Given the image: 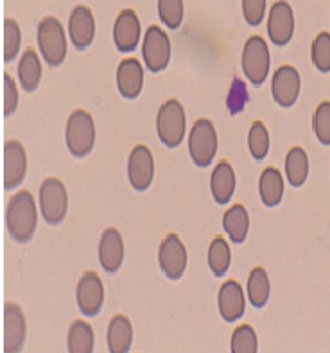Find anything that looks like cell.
<instances>
[{"instance_id":"obj_37","label":"cell","mask_w":330,"mask_h":353,"mask_svg":"<svg viewBox=\"0 0 330 353\" xmlns=\"http://www.w3.org/2000/svg\"><path fill=\"white\" fill-rule=\"evenodd\" d=\"M248 103V92H246V86L241 79H233L232 83V88L228 92V99H226V104H228V110L230 113H239L242 108L246 106Z\"/></svg>"},{"instance_id":"obj_1","label":"cell","mask_w":330,"mask_h":353,"mask_svg":"<svg viewBox=\"0 0 330 353\" xmlns=\"http://www.w3.org/2000/svg\"><path fill=\"white\" fill-rule=\"evenodd\" d=\"M38 226V208L29 190H18L9 197L6 206V228L9 237L18 244H27L35 237Z\"/></svg>"},{"instance_id":"obj_8","label":"cell","mask_w":330,"mask_h":353,"mask_svg":"<svg viewBox=\"0 0 330 353\" xmlns=\"http://www.w3.org/2000/svg\"><path fill=\"white\" fill-rule=\"evenodd\" d=\"M171 56H173V43L169 34L158 26H149L142 43V58L146 68L155 74L164 72L169 67Z\"/></svg>"},{"instance_id":"obj_32","label":"cell","mask_w":330,"mask_h":353,"mask_svg":"<svg viewBox=\"0 0 330 353\" xmlns=\"http://www.w3.org/2000/svg\"><path fill=\"white\" fill-rule=\"evenodd\" d=\"M158 17L167 29H179L185 17L183 0H158Z\"/></svg>"},{"instance_id":"obj_6","label":"cell","mask_w":330,"mask_h":353,"mask_svg":"<svg viewBox=\"0 0 330 353\" xmlns=\"http://www.w3.org/2000/svg\"><path fill=\"white\" fill-rule=\"evenodd\" d=\"M217 152V131L208 119H200L192 125L188 134V154L194 165L205 169L212 165Z\"/></svg>"},{"instance_id":"obj_2","label":"cell","mask_w":330,"mask_h":353,"mask_svg":"<svg viewBox=\"0 0 330 353\" xmlns=\"http://www.w3.org/2000/svg\"><path fill=\"white\" fill-rule=\"evenodd\" d=\"M187 133V115L178 99H169L158 110L157 134L165 148L176 149L183 143Z\"/></svg>"},{"instance_id":"obj_26","label":"cell","mask_w":330,"mask_h":353,"mask_svg":"<svg viewBox=\"0 0 330 353\" xmlns=\"http://www.w3.org/2000/svg\"><path fill=\"white\" fill-rule=\"evenodd\" d=\"M67 348L70 353H92L95 348V334L92 325L83 319L72 321L68 327Z\"/></svg>"},{"instance_id":"obj_35","label":"cell","mask_w":330,"mask_h":353,"mask_svg":"<svg viewBox=\"0 0 330 353\" xmlns=\"http://www.w3.org/2000/svg\"><path fill=\"white\" fill-rule=\"evenodd\" d=\"M313 131L323 145H330V101L318 104L313 113Z\"/></svg>"},{"instance_id":"obj_19","label":"cell","mask_w":330,"mask_h":353,"mask_svg":"<svg viewBox=\"0 0 330 353\" xmlns=\"http://www.w3.org/2000/svg\"><path fill=\"white\" fill-rule=\"evenodd\" d=\"M217 307L221 318L226 323L241 319L246 310L244 289L241 287V283L235 282V280H226L219 289Z\"/></svg>"},{"instance_id":"obj_13","label":"cell","mask_w":330,"mask_h":353,"mask_svg":"<svg viewBox=\"0 0 330 353\" xmlns=\"http://www.w3.org/2000/svg\"><path fill=\"white\" fill-rule=\"evenodd\" d=\"M142 38L139 14L133 9H122L113 23V43L119 52H133Z\"/></svg>"},{"instance_id":"obj_18","label":"cell","mask_w":330,"mask_h":353,"mask_svg":"<svg viewBox=\"0 0 330 353\" xmlns=\"http://www.w3.org/2000/svg\"><path fill=\"white\" fill-rule=\"evenodd\" d=\"M124 262V241L117 228H106L99 241V264L108 274H115Z\"/></svg>"},{"instance_id":"obj_31","label":"cell","mask_w":330,"mask_h":353,"mask_svg":"<svg viewBox=\"0 0 330 353\" xmlns=\"http://www.w3.org/2000/svg\"><path fill=\"white\" fill-rule=\"evenodd\" d=\"M230 350L232 353H257L259 352V337L253 327L241 325L237 327L230 339Z\"/></svg>"},{"instance_id":"obj_24","label":"cell","mask_w":330,"mask_h":353,"mask_svg":"<svg viewBox=\"0 0 330 353\" xmlns=\"http://www.w3.org/2000/svg\"><path fill=\"white\" fill-rule=\"evenodd\" d=\"M284 190H286L284 176L273 167L264 169L259 179V194L262 205L268 206V208H275V206L280 205Z\"/></svg>"},{"instance_id":"obj_17","label":"cell","mask_w":330,"mask_h":353,"mask_svg":"<svg viewBox=\"0 0 330 353\" xmlns=\"http://www.w3.org/2000/svg\"><path fill=\"white\" fill-rule=\"evenodd\" d=\"M27 174V152L18 140H8L4 145V188L20 187Z\"/></svg>"},{"instance_id":"obj_10","label":"cell","mask_w":330,"mask_h":353,"mask_svg":"<svg viewBox=\"0 0 330 353\" xmlns=\"http://www.w3.org/2000/svg\"><path fill=\"white\" fill-rule=\"evenodd\" d=\"M76 300L81 314L86 318H95L104 305L103 280L94 271H86L79 278L76 289Z\"/></svg>"},{"instance_id":"obj_30","label":"cell","mask_w":330,"mask_h":353,"mask_svg":"<svg viewBox=\"0 0 330 353\" xmlns=\"http://www.w3.org/2000/svg\"><path fill=\"white\" fill-rule=\"evenodd\" d=\"M248 149L257 161L264 160L269 152V131L266 124L260 121L253 122L248 133Z\"/></svg>"},{"instance_id":"obj_27","label":"cell","mask_w":330,"mask_h":353,"mask_svg":"<svg viewBox=\"0 0 330 353\" xmlns=\"http://www.w3.org/2000/svg\"><path fill=\"white\" fill-rule=\"evenodd\" d=\"M246 292H248V301L253 305L255 309H264L268 305L269 296H271V283H269V276L266 273V269H251L250 276H248Z\"/></svg>"},{"instance_id":"obj_4","label":"cell","mask_w":330,"mask_h":353,"mask_svg":"<svg viewBox=\"0 0 330 353\" xmlns=\"http://www.w3.org/2000/svg\"><path fill=\"white\" fill-rule=\"evenodd\" d=\"M38 47L43 61L49 67H59L67 58V34L61 22L54 17L41 18L38 23Z\"/></svg>"},{"instance_id":"obj_28","label":"cell","mask_w":330,"mask_h":353,"mask_svg":"<svg viewBox=\"0 0 330 353\" xmlns=\"http://www.w3.org/2000/svg\"><path fill=\"white\" fill-rule=\"evenodd\" d=\"M286 176L291 187H304L309 176V157L305 149L293 148L286 157Z\"/></svg>"},{"instance_id":"obj_7","label":"cell","mask_w":330,"mask_h":353,"mask_svg":"<svg viewBox=\"0 0 330 353\" xmlns=\"http://www.w3.org/2000/svg\"><path fill=\"white\" fill-rule=\"evenodd\" d=\"M242 70L253 86H262L268 79L269 67H271V56L269 47L262 36H251L244 43L242 49Z\"/></svg>"},{"instance_id":"obj_12","label":"cell","mask_w":330,"mask_h":353,"mask_svg":"<svg viewBox=\"0 0 330 353\" xmlns=\"http://www.w3.org/2000/svg\"><path fill=\"white\" fill-rule=\"evenodd\" d=\"M128 179L137 192H146L155 179V158L149 148L135 145L128 158Z\"/></svg>"},{"instance_id":"obj_11","label":"cell","mask_w":330,"mask_h":353,"mask_svg":"<svg viewBox=\"0 0 330 353\" xmlns=\"http://www.w3.org/2000/svg\"><path fill=\"white\" fill-rule=\"evenodd\" d=\"M302 92V77L300 72L291 65H282L273 74L271 95L273 101L282 108L295 106Z\"/></svg>"},{"instance_id":"obj_38","label":"cell","mask_w":330,"mask_h":353,"mask_svg":"<svg viewBox=\"0 0 330 353\" xmlns=\"http://www.w3.org/2000/svg\"><path fill=\"white\" fill-rule=\"evenodd\" d=\"M18 108V86L14 79L9 76L8 72L4 74V115L11 117Z\"/></svg>"},{"instance_id":"obj_29","label":"cell","mask_w":330,"mask_h":353,"mask_svg":"<svg viewBox=\"0 0 330 353\" xmlns=\"http://www.w3.org/2000/svg\"><path fill=\"white\" fill-rule=\"evenodd\" d=\"M232 264V251L224 237H215L208 248V268L214 276H224Z\"/></svg>"},{"instance_id":"obj_5","label":"cell","mask_w":330,"mask_h":353,"mask_svg":"<svg viewBox=\"0 0 330 353\" xmlns=\"http://www.w3.org/2000/svg\"><path fill=\"white\" fill-rule=\"evenodd\" d=\"M40 212L41 217L50 226H58L65 221L68 212L67 187L58 178H45L40 185Z\"/></svg>"},{"instance_id":"obj_3","label":"cell","mask_w":330,"mask_h":353,"mask_svg":"<svg viewBox=\"0 0 330 353\" xmlns=\"http://www.w3.org/2000/svg\"><path fill=\"white\" fill-rule=\"evenodd\" d=\"M65 142L74 158L88 157L95 145V122L94 117L85 110L72 112L65 128Z\"/></svg>"},{"instance_id":"obj_34","label":"cell","mask_w":330,"mask_h":353,"mask_svg":"<svg viewBox=\"0 0 330 353\" xmlns=\"http://www.w3.org/2000/svg\"><path fill=\"white\" fill-rule=\"evenodd\" d=\"M22 45V31L17 20L6 18L4 20V59L6 63L13 61L20 52Z\"/></svg>"},{"instance_id":"obj_9","label":"cell","mask_w":330,"mask_h":353,"mask_svg":"<svg viewBox=\"0 0 330 353\" xmlns=\"http://www.w3.org/2000/svg\"><path fill=\"white\" fill-rule=\"evenodd\" d=\"M158 264H160L162 273L169 280H179L187 271V248L176 233H169L162 241L160 248H158Z\"/></svg>"},{"instance_id":"obj_33","label":"cell","mask_w":330,"mask_h":353,"mask_svg":"<svg viewBox=\"0 0 330 353\" xmlns=\"http://www.w3.org/2000/svg\"><path fill=\"white\" fill-rule=\"evenodd\" d=\"M311 58L313 65L318 72L329 74L330 72V34L329 32H320L314 38L313 47H311Z\"/></svg>"},{"instance_id":"obj_20","label":"cell","mask_w":330,"mask_h":353,"mask_svg":"<svg viewBox=\"0 0 330 353\" xmlns=\"http://www.w3.org/2000/svg\"><path fill=\"white\" fill-rule=\"evenodd\" d=\"M117 88L124 99L139 97L144 88V67L137 58H126L117 68Z\"/></svg>"},{"instance_id":"obj_14","label":"cell","mask_w":330,"mask_h":353,"mask_svg":"<svg viewBox=\"0 0 330 353\" xmlns=\"http://www.w3.org/2000/svg\"><path fill=\"white\" fill-rule=\"evenodd\" d=\"M269 40L277 47H284L295 34V13L286 0H278L269 9L268 17Z\"/></svg>"},{"instance_id":"obj_16","label":"cell","mask_w":330,"mask_h":353,"mask_svg":"<svg viewBox=\"0 0 330 353\" xmlns=\"http://www.w3.org/2000/svg\"><path fill=\"white\" fill-rule=\"evenodd\" d=\"M68 36L77 50L90 49L95 38V18L88 6H76L68 18Z\"/></svg>"},{"instance_id":"obj_15","label":"cell","mask_w":330,"mask_h":353,"mask_svg":"<svg viewBox=\"0 0 330 353\" xmlns=\"http://www.w3.org/2000/svg\"><path fill=\"white\" fill-rule=\"evenodd\" d=\"M27 339V321L26 314L20 309V305H4V352L18 353L23 350Z\"/></svg>"},{"instance_id":"obj_23","label":"cell","mask_w":330,"mask_h":353,"mask_svg":"<svg viewBox=\"0 0 330 353\" xmlns=\"http://www.w3.org/2000/svg\"><path fill=\"white\" fill-rule=\"evenodd\" d=\"M41 59L35 49L23 50L22 58L18 61V81L20 86L26 90L27 94L36 92L41 83Z\"/></svg>"},{"instance_id":"obj_25","label":"cell","mask_w":330,"mask_h":353,"mask_svg":"<svg viewBox=\"0 0 330 353\" xmlns=\"http://www.w3.org/2000/svg\"><path fill=\"white\" fill-rule=\"evenodd\" d=\"M223 228L233 244H242L250 232V215L242 205H232L223 215Z\"/></svg>"},{"instance_id":"obj_21","label":"cell","mask_w":330,"mask_h":353,"mask_svg":"<svg viewBox=\"0 0 330 353\" xmlns=\"http://www.w3.org/2000/svg\"><path fill=\"white\" fill-rule=\"evenodd\" d=\"M235 170L228 161H219L210 176V192L217 205H228L235 192Z\"/></svg>"},{"instance_id":"obj_36","label":"cell","mask_w":330,"mask_h":353,"mask_svg":"<svg viewBox=\"0 0 330 353\" xmlns=\"http://www.w3.org/2000/svg\"><path fill=\"white\" fill-rule=\"evenodd\" d=\"M266 14V0H242V17L251 27H259Z\"/></svg>"},{"instance_id":"obj_22","label":"cell","mask_w":330,"mask_h":353,"mask_svg":"<svg viewBox=\"0 0 330 353\" xmlns=\"http://www.w3.org/2000/svg\"><path fill=\"white\" fill-rule=\"evenodd\" d=\"M106 343L110 353H128L133 345V325L124 314L113 316L106 332Z\"/></svg>"}]
</instances>
